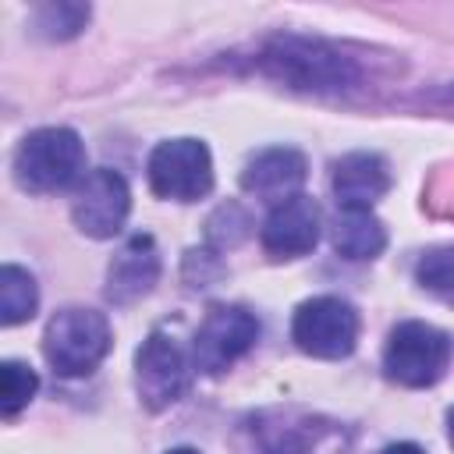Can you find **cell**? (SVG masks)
Wrapping results in <instances>:
<instances>
[{
  "label": "cell",
  "instance_id": "1",
  "mask_svg": "<svg viewBox=\"0 0 454 454\" xmlns=\"http://www.w3.org/2000/svg\"><path fill=\"white\" fill-rule=\"evenodd\" d=\"M259 67L273 82L294 92H344L358 82V67L348 53L309 35H273L259 50Z\"/></svg>",
  "mask_w": 454,
  "mask_h": 454
},
{
  "label": "cell",
  "instance_id": "2",
  "mask_svg": "<svg viewBox=\"0 0 454 454\" xmlns=\"http://www.w3.org/2000/svg\"><path fill=\"white\" fill-rule=\"evenodd\" d=\"M85 170V145L71 128H39L14 153V181L32 195L74 184Z\"/></svg>",
  "mask_w": 454,
  "mask_h": 454
},
{
  "label": "cell",
  "instance_id": "3",
  "mask_svg": "<svg viewBox=\"0 0 454 454\" xmlns=\"http://www.w3.org/2000/svg\"><path fill=\"white\" fill-rule=\"evenodd\" d=\"M110 323L96 309H60L43 333V351L53 372L89 376L110 351Z\"/></svg>",
  "mask_w": 454,
  "mask_h": 454
},
{
  "label": "cell",
  "instance_id": "4",
  "mask_svg": "<svg viewBox=\"0 0 454 454\" xmlns=\"http://www.w3.org/2000/svg\"><path fill=\"white\" fill-rule=\"evenodd\" d=\"M450 362V337L422 319H404L383 348V372L401 387H433Z\"/></svg>",
  "mask_w": 454,
  "mask_h": 454
},
{
  "label": "cell",
  "instance_id": "5",
  "mask_svg": "<svg viewBox=\"0 0 454 454\" xmlns=\"http://www.w3.org/2000/svg\"><path fill=\"white\" fill-rule=\"evenodd\" d=\"M145 174L160 199L195 202L213 188V156L199 138H167L149 153Z\"/></svg>",
  "mask_w": 454,
  "mask_h": 454
},
{
  "label": "cell",
  "instance_id": "6",
  "mask_svg": "<svg viewBox=\"0 0 454 454\" xmlns=\"http://www.w3.org/2000/svg\"><path fill=\"white\" fill-rule=\"evenodd\" d=\"M291 340L312 358H348L358 344V312L333 294H316L294 309Z\"/></svg>",
  "mask_w": 454,
  "mask_h": 454
},
{
  "label": "cell",
  "instance_id": "7",
  "mask_svg": "<svg viewBox=\"0 0 454 454\" xmlns=\"http://www.w3.org/2000/svg\"><path fill=\"white\" fill-rule=\"evenodd\" d=\"M259 340V319L241 305H213L195 330L192 358L206 376L227 372Z\"/></svg>",
  "mask_w": 454,
  "mask_h": 454
},
{
  "label": "cell",
  "instance_id": "8",
  "mask_svg": "<svg viewBox=\"0 0 454 454\" xmlns=\"http://www.w3.org/2000/svg\"><path fill=\"white\" fill-rule=\"evenodd\" d=\"M128 209H131L128 181L110 167H96L82 177V184L74 192L71 220L89 238H114L124 227Z\"/></svg>",
  "mask_w": 454,
  "mask_h": 454
},
{
  "label": "cell",
  "instance_id": "9",
  "mask_svg": "<svg viewBox=\"0 0 454 454\" xmlns=\"http://www.w3.org/2000/svg\"><path fill=\"white\" fill-rule=\"evenodd\" d=\"M188 387V362L167 333H149L135 351V390L149 411L170 408Z\"/></svg>",
  "mask_w": 454,
  "mask_h": 454
},
{
  "label": "cell",
  "instance_id": "10",
  "mask_svg": "<svg viewBox=\"0 0 454 454\" xmlns=\"http://www.w3.org/2000/svg\"><path fill=\"white\" fill-rule=\"evenodd\" d=\"M262 248L273 259H298L319 241V206L309 195H291L270 209L259 231Z\"/></svg>",
  "mask_w": 454,
  "mask_h": 454
},
{
  "label": "cell",
  "instance_id": "11",
  "mask_svg": "<svg viewBox=\"0 0 454 454\" xmlns=\"http://www.w3.org/2000/svg\"><path fill=\"white\" fill-rule=\"evenodd\" d=\"M160 280V252L149 234H131L106 266V298L114 305H135Z\"/></svg>",
  "mask_w": 454,
  "mask_h": 454
},
{
  "label": "cell",
  "instance_id": "12",
  "mask_svg": "<svg viewBox=\"0 0 454 454\" xmlns=\"http://www.w3.org/2000/svg\"><path fill=\"white\" fill-rule=\"evenodd\" d=\"M305 156L291 145H273L262 149L259 156H252L241 170V188L252 192L262 202H284L291 195H298L301 181H305Z\"/></svg>",
  "mask_w": 454,
  "mask_h": 454
},
{
  "label": "cell",
  "instance_id": "13",
  "mask_svg": "<svg viewBox=\"0 0 454 454\" xmlns=\"http://www.w3.org/2000/svg\"><path fill=\"white\" fill-rule=\"evenodd\" d=\"M330 184L340 209H372L390 188V170L380 153H348L333 163Z\"/></svg>",
  "mask_w": 454,
  "mask_h": 454
},
{
  "label": "cell",
  "instance_id": "14",
  "mask_svg": "<svg viewBox=\"0 0 454 454\" xmlns=\"http://www.w3.org/2000/svg\"><path fill=\"white\" fill-rule=\"evenodd\" d=\"M262 454H340L344 440L333 422L316 426V419H277L273 426H259Z\"/></svg>",
  "mask_w": 454,
  "mask_h": 454
},
{
  "label": "cell",
  "instance_id": "15",
  "mask_svg": "<svg viewBox=\"0 0 454 454\" xmlns=\"http://www.w3.org/2000/svg\"><path fill=\"white\" fill-rule=\"evenodd\" d=\"M330 241L344 259H376L387 245V231L372 209H337Z\"/></svg>",
  "mask_w": 454,
  "mask_h": 454
},
{
  "label": "cell",
  "instance_id": "16",
  "mask_svg": "<svg viewBox=\"0 0 454 454\" xmlns=\"http://www.w3.org/2000/svg\"><path fill=\"white\" fill-rule=\"evenodd\" d=\"M35 305H39L35 277L28 270L7 262L0 270V319H4V326H18V323L32 319Z\"/></svg>",
  "mask_w": 454,
  "mask_h": 454
},
{
  "label": "cell",
  "instance_id": "17",
  "mask_svg": "<svg viewBox=\"0 0 454 454\" xmlns=\"http://www.w3.org/2000/svg\"><path fill=\"white\" fill-rule=\"evenodd\" d=\"M415 280L440 301L454 305V245L429 248L415 266Z\"/></svg>",
  "mask_w": 454,
  "mask_h": 454
},
{
  "label": "cell",
  "instance_id": "18",
  "mask_svg": "<svg viewBox=\"0 0 454 454\" xmlns=\"http://www.w3.org/2000/svg\"><path fill=\"white\" fill-rule=\"evenodd\" d=\"M39 390V376L25 362H4L0 365V411L4 419H14Z\"/></svg>",
  "mask_w": 454,
  "mask_h": 454
},
{
  "label": "cell",
  "instance_id": "19",
  "mask_svg": "<svg viewBox=\"0 0 454 454\" xmlns=\"http://www.w3.org/2000/svg\"><path fill=\"white\" fill-rule=\"evenodd\" d=\"M89 21V7L82 4H46L35 11V32L46 35V39H71L85 28Z\"/></svg>",
  "mask_w": 454,
  "mask_h": 454
},
{
  "label": "cell",
  "instance_id": "20",
  "mask_svg": "<svg viewBox=\"0 0 454 454\" xmlns=\"http://www.w3.org/2000/svg\"><path fill=\"white\" fill-rule=\"evenodd\" d=\"M380 454H426L419 443H390V447H383Z\"/></svg>",
  "mask_w": 454,
  "mask_h": 454
},
{
  "label": "cell",
  "instance_id": "21",
  "mask_svg": "<svg viewBox=\"0 0 454 454\" xmlns=\"http://www.w3.org/2000/svg\"><path fill=\"white\" fill-rule=\"evenodd\" d=\"M447 440H450V447H454V408L447 411Z\"/></svg>",
  "mask_w": 454,
  "mask_h": 454
},
{
  "label": "cell",
  "instance_id": "22",
  "mask_svg": "<svg viewBox=\"0 0 454 454\" xmlns=\"http://www.w3.org/2000/svg\"><path fill=\"white\" fill-rule=\"evenodd\" d=\"M167 454H199L195 447H174V450H167Z\"/></svg>",
  "mask_w": 454,
  "mask_h": 454
}]
</instances>
